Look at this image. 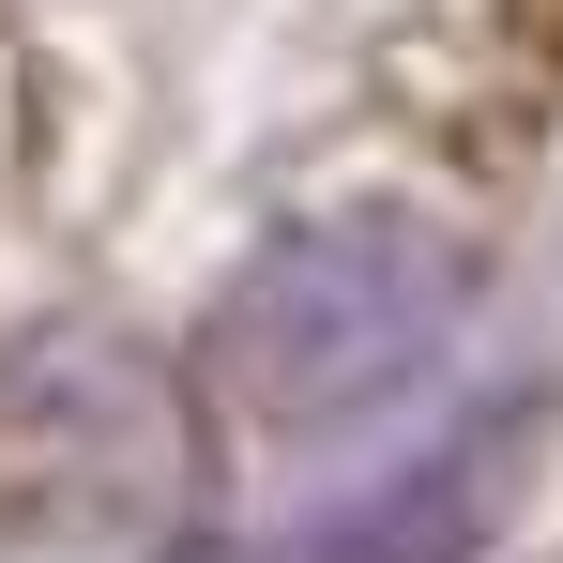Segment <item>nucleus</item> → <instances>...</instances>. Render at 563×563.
Returning a JSON list of instances; mask_svg holds the SVG:
<instances>
[{"instance_id": "1", "label": "nucleus", "mask_w": 563, "mask_h": 563, "mask_svg": "<svg viewBox=\"0 0 563 563\" xmlns=\"http://www.w3.org/2000/svg\"><path fill=\"white\" fill-rule=\"evenodd\" d=\"M563 137V0H0V503L168 518L457 351Z\"/></svg>"}, {"instance_id": "2", "label": "nucleus", "mask_w": 563, "mask_h": 563, "mask_svg": "<svg viewBox=\"0 0 563 563\" xmlns=\"http://www.w3.org/2000/svg\"><path fill=\"white\" fill-rule=\"evenodd\" d=\"M503 457H518V442H457V457H427L411 487L351 503L335 533H305L289 563H472L487 518H503Z\"/></svg>"}]
</instances>
